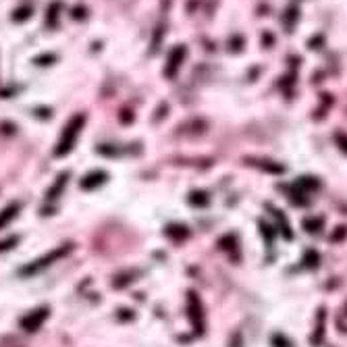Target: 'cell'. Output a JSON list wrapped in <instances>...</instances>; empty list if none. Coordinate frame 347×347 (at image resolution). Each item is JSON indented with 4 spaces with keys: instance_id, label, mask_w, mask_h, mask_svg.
<instances>
[{
    "instance_id": "1",
    "label": "cell",
    "mask_w": 347,
    "mask_h": 347,
    "mask_svg": "<svg viewBox=\"0 0 347 347\" xmlns=\"http://www.w3.org/2000/svg\"><path fill=\"white\" fill-rule=\"evenodd\" d=\"M69 252H71V244H63V246H59V248H54V250H50L48 254H46V256H42V258H38V260H33L31 264L25 266V268H21V274H23V276H27V274H38L40 270L48 268V266H52L54 262H59L61 258H65Z\"/></svg>"
},
{
    "instance_id": "2",
    "label": "cell",
    "mask_w": 347,
    "mask_h": 347,
    "mask_svg": "<svg viewBox=\"0 0 347 347\" xmlns=\"http://www.w3.org/2000/svg\"><path fill=\"white\" fill-rule=\"evenodd\" d=\"M82 127H84V117L82 114H77V117H73L71 121H69V125L63 129V135H61V142H59V146H56V156H65V154H69L73 150V146H75V140H77V135H79V131H82Z\"/></svg>"
},
{
    "instance_id": "3",
    "label": "cell",
    "mask_w": 347,
    "mask_h": 347,
    "mask_svg": "<svg viewBox=\"0 0 347 347\" xmlns=\"http://www.w3.org/2000/svg\"><path fill=\"white\" fill-rule=\"evenodd\" d=\"M48 314H50L48 308H38V310L29 312V314L21 320V329L25 331V333H36L44 325V320L48 318Z\"/></svg>"
},
{
    "instance_id": "4",
    "label": "cell",
    "mask_w": 347,
    "mask_h": 347,
    "mask_svg": "<svg viewBox=\"0 0 347 347\" xmlns=\"http://www.w3.org/2000/svg\"><path fill=\"white\" fill-rule=\"evenodd\" d=\"M104 179H106V173H91V175H87L84 181H82V187L84 189H91V187H96V185H100Z\"/></svg>"
},
{
    "instance_id": "5",
    "label": "cell",
    "mask_w": 347,
    "mask_h": 347,
    "mask_svg": "<svg viewBox=\"0 0 347 347\" xmlns=\"http://www.w3.org/2000/svg\"><path fill=\"white\" fill-rule=\"evenodd\" d=\"M67 179H69V173H61L59 179H56V183H54V187L46 193V198H48V200H56V195H59L63 191V187L67 185Z\"/></svg>"
},
{
    "instance_id": "6",
    "label": "cell",
    "mask_w": 347,
    "mask_h": 347,
    "mask_svg": "<svg viewBox=\"0 0 347 347\" xmlns=\"http://www.w3.org/2000/svg\"><path fill=\"white\" fill-rule=\"evenodd\" d=\"M17 212H19V204H10L8 208H4V210L0 212V229L6 227L10 221H13Z\"/></svg>"
},
{
    "instance_id": "7",
    "label": "cell",
    "mask_w": 347,
    "mask_h": 347,
    "mask_svg": "<svg viewBox=\"0 0 347 347\" xmlns=\"http://www.w3.org/2000/svg\"><path fill=\"white\" fill-rule=\"evenodd\" d=\"M183 54H185V50H183V46H177V50H175V52L171 54V61H169V69H167V75H169V77H171L173 73H175V69L179 67L177 63H179V61L183 59Z\"/></svg>"
},
{
    "instance_id": "8",
    "label": "cell",
    "mask_w": 347,
    "mask_h": 347,
    "mask_svg": "<svg viewBox=\"0 0 347 347\" xmlns=\"http://www.w3.org/2000/svg\"><path fill=\"white\" fill-rule=\"evenodd\" d=\"M229 347H244V339H241V333H235L233 339H231Z\"/></svg>"
},
{
    "instance_id": "9",
    "label": "cell",
    "mask_w": 347,
    "mask_h": 347,
    "mask_svg": "<svg viewBox=\"0 0 347 347\" xmlns=\"http://www.w3.org/2000/svg\"><path fill=\"white\" fill-rule=\"evenodd\" d=\"M29 13H31V8H21L19 13H17V17H15V19H17V21H23V19H25Z\"/></svg>"
}]
</instances>
